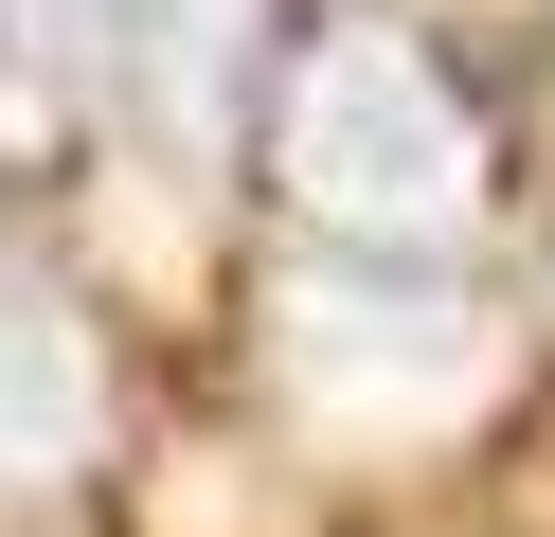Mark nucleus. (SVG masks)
Wrapping results in <instances>:
<instances>
[{"label": "nucleus", "instance_id": "obj_2", "mask_svg": "<svg viewBox=\"0 0 555 537\" xmlns=\"http://www.w3.org/2000/svg\"><path fill=\"white\" fill-rule=\"evenodd\" d=\"M269 358H287V394L323 430H359V448H412V430L483 412V376H502V322L448 305V286H412V251H359V269H305L287 305H269Z\"/></svg>", "mask_w": 555, "mask_h": 537}, {"label": "nucleus", "instance_id": "obj_5", "mask_svg": "<svg viewBox=\"0 0 555 537\" xmlns=\"http://www.w3.org/2000/svg\"><path fill=\"white\" fill-rule=\"evenodd\" d=\"M90 107V0H0V143Z\"/></svg>", "mask_w": 555, "mask_h": 537}, {"label": "nucleus", "instance_id": "obj_3", "mask_svg": "<svg viewBox=\"0 0 555 537\" xmlns=\"http://www.w3.org/2000/svg\"><path fill=\"white\" fill-rule=\"evenodd\" d=\"M269 54V0H90V107L144 143H216Z\"/></svg>", "mask_w": 555, "mask_h": 537}, {"label": "nucleus", "instance_id": "obj_4", "mask_svg": "<svg viewBox=\"0 0 555 537\" xmlns=\"http://www.w3.org/2000/svg\"><path fill=\"white\" fill-rule=\"evenodd\" d=\"M108 448V358H90V305L37 269H0V501H54L90 484Z\"/></svg>", "mask_w": 555, "mask_h": 537}, {"label": "nucleus", "instance_id": "obj_1", "mask_svg": "<svg viewBox=\"0 0 555 537\" xmlns=\"http://www.w3.org/2000/svg\"><path fill=\"white\" fill-rule=\"evenodd\" d=\"M269 162H287V197H305V233H323V251H448V233L483 215V107L448 90L430 36L323 18V36L287 54Z\"/></svg>", "mask_w": 555, "mask_h": 537}]
</instances>
